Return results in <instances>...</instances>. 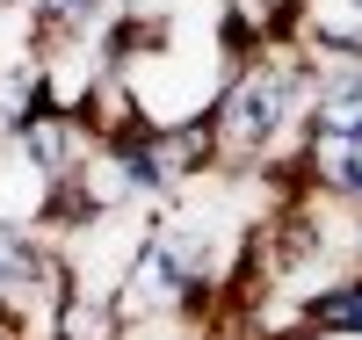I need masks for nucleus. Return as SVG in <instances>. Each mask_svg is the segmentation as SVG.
<instances>
[{"instance_id":"obj_6","label":"nucleus","mask_w":362,"mask_h":340,"mask_svg":"<svg viewBox=\"0 0 362 340\" xmlns=\"http://www.w3.org/2000/svg\"><path fill=\"white\" fill-rule=\"evenodd\" d=\"M0 8H37V0H0Z\"/></svg>"},{"instance_id":"obj_4","label":"nucleus","mask_w":362,"mask_h":340,"mask_svg":"<svg viewBox=\"0 0 362 340\" xmlns=\"http://www.w3.org/2000/svg\"><path fill=\"white\" fill-rule=\"evenodd\" d=\"M109 8H116V0H37L29 15H37V29L58 44V37H95Z\"/></svg>"},{"instance_id":"obj_3","label":"nucleus","mask_w":362,"mask_h":340,"mask_svg":"<svg viewBox=\"0 0 362 340\" xmlns=\"http://www.w3.org/2000/svg\"><path fill=\"white\" fill-rule=\"evenodd\" d=\"M290 333H312V340H362V268H355V275H334L326 290H312V297L290 312Z\"/></svg>"},{"instance_id":"obj_1","label":"nucleus","mask_w":362,"mask_h":340,"mask_svg":"<svg viewBox=\"0 0 362 340\" xmlns=\"http://www.w3.org/2000/svg\"><path fill=\"white\" fill-rule=\"evenodd\" d=\"M312 58L305 44H276V51H254L247 66L225 80L218 109H210V138H218V174H254L268 167L283 145L305 152L312 138Z\"/></svg>"},{"instance_id":"obj_2","label":"nucleus","mask_w":362,"mask_h":340,"mask_svg":"<svg viewBox=\"0 0 362 340\" xmlns=\"http://www.w3.org/2000/svg\"><path fill=\"white\" fill-rule=\"evenodd\" d=\"M297 174H305V189L362 210V138H326V131H312L305 152H297Z\"/></svg>"},{"instance_id":"obj_5","label":"nucleus","mask_w":362,"mask_h":340,"mask_svg":"<svg viewBox=\"0 0 362 340\" xmlns=\"http://www.w3.org/2000/svg\"><path fill=\"white\" fill-rule=\"evenodd\" d=\"M355 254H362V210H355Z\"/></svg>"}]
</instances>
